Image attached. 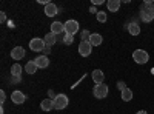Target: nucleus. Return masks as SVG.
Wrapping results in <instances>:
<instances>
[{
  "instance_id": "18",
  "label": "nucleus",
  "mask_w": 154,
  "mask_h": 114,
  "mask_svg": "<svg viewBox=\"0 0 154 114\" xmlns=\"http://www.w3.org/2000/svg\"><path fill=\"white\" fill-rule=\"evenodd\" d=\"M128 32H130L131 35H139L140 34V26H139V25L137 23H130V25H128Z\"/></svg>"
},
{
  "instance_id": "10",
  "label": "nucleus",
  "mask_w": 154,
  "mask_h": 114,
  "mask_svg": "<svg viewBox=\"0 0 154 114\" xmlns=\"http://www.w3.org/2000/svg\"><path fill=\"white\" fill-rule=\"evenodd\" d=\"M34 63L37 65V68L45 69V68H48V65H49V59H48L46 56H38L37 59H34Z\"/></svg>"
},
{
  "instance_id": "2",
  "label": "nucleus",
  "mask_w": 154,
  "mask_h": 114,
  "mask_svg": "<svg viewBox=\"0 0 154 114\" xmlns=\"http://www.w3.org/2000/svg\"><path fill=\"white\" fill-rule=\"evenodd\" d=\"M133 60L139 65H145L149 60V54L145 51V49H134L133 51Z\"/></svg>"
},
{
  "instance_id": "33",
  "label": "nucleus",
  "mask_w": 154,
  "mask_h": 114,
  "mask_svg": "<svg viewBox=\"0 0 154 114\" xmlns=\"http://www.w3.org/2000/svg\"><path fill=\"white\" fill-rule=\"evenodd\" d=\"M136 114H148V112H146V111H145V109H142V111H137V112H136Z\"/></svg>"
},
{
  "instance_id": "28",
  "label": "nucleus",
  "mask_w": 154,
  "mask_h": 114,
  "mask_svg": "<svg viewBox=\"0 0 154 114\" xmlns=\"http://www.w3.org/2000/svg\"><path fill=\"white\" fill-rule=\"evenodd\" d=\"M5 100H6V94H5V91H0V102H5Z\"/></svg>"
},
{
  "instance_id": "17",
  "label": "nucleus",
  "mask_w": 154,
  "mask_h": 114,
  "mask_svg": "<svg viewBox=\"0 0 154 114\" xmlns=\"http://www.w3.org/2000/svg\"><path fill=\"white\" fill-rule=\"evenodd\" d=\"M102 40H103V39H102V35L100 34H97V32H93L91 34V37H89V43H91L93 46H99L100 43H102Z\"/></svg>"
},
{
  "instance_id": "7",
  "label": "nucleus",
  "mask_w": 154,
  "mask_h": 114,
  "mask_svg": "<svg viewBox=\"0 0 154 114\" xmlns=\"http://www.w3.org/2000/svg\"><path fill=\"white\" fill-rule=\"evenodd\" d=\"M91 51H93V45L91 43H89V42H80V45H79V54L82 57H88L89 54H91Z\"/></svg>"
},
{
  "instance_id": "15",
  "label": "nucleus",
  "mask_w": 154,
  "mask_h": 114,
  "mask_svg": "<svg viewBox=\"0 0 154 114\" xmlns=\"http://www.w3.org/2000/svg\"><path fill=\"white\" fill-rule=\"evenodd\" d=\"M40 108H42V111H51L54 108V100L53 99H43L42 102H40Z\"/></svg>"
},
{
  "instance_id": "31",
  "label": "nucleus",
  "mask_w": 154,
  "mask_h": 114,
  "mask_svg": "<svg viewBox=\"0 0 154 114\" xmlns=\"http://www.w3.org/2000/svg\"><path fill=\"white\" fill-rule=\"evenodd\" d=\"M103 3V0H93V5H102Z\"/></svg>"
},
{
  "instance_id": "19",
  "label": "nucleus",
  "mask_w": 154,
  "mask_h": 114,
  "mask_svg": "<svg viewBox=\"0 0 154 114\" xmlns=\"http://www.w3.org/2000/svg\"><path fill=\"white\" fill-rule=\"evenodd\" d=\"M38 68H37V65L34 63V60H31V62H28L26 65H25V71H26L28 74H35V71H37Z\"/></svg>"
},
{
  "instance_id": "27",
  "label": "nucleus",
  "mask_w": 154,
  "mask_h": 114,
  "mask_svg": "<svg viewBox=\"0 0 154 114\" xmlns=\"http://www.w3.org/2000/svg\"><path fill=\"white\" fill-rule=\"evenodd\" d=\"M48 54H51V46H45V49H43V56H46L48 57Z\"/></svg>"
},
{
  "instance_id": "14",
  "label": "nucleus",
  "mask_w": 154,
  "mask_h": 114,
  "mask_svg": "<svg viewBox=\"0 0 154 114\" xmlns=\"http://www.w3.org/2000/svg\"><path fill=\"white\" fill-rule=\"evenodd\" d=\"M106 8H108L109 12H117L120 9V0H108Z\"/></svg>"
},
{
  "instance_id": "21",
  "label": "nucleus",
  "mask_w": 154,
  "mask_h": 114,
  "mask_svg": "<svg viewBox=\"0 0 154 114\" xmlns=\"http://www.w3.org/2000/svg\"><path fill=\"white\" fill-rule=\"evenodd\" d=\"M11 75H22V66L19 63H14L11 66Z\"/></svg>"
},
{
  "instance_id": "11",
  "label": "nucleus",
  "mask_w": 154,
  "mask_h": 114,
  "mask_svg": "<svg viewBox=\"0 0 154 114\" xmlns=\"http://www.w3.org/2000/svg\"><path fill=\"white\" fill-rule=\"evenodd\" d=\"M51 32H54L56 35H60L62 32H65V23L53 22V23H51Z\"/></svg>"
},
{
  "instance_id": "16",
  "label": "nucleus",
  "mask_w": 154,
  "mask_h": 114,
  "mask_svg": "<svg viewBox=\"0 0 154 114\" xmlns=\"http://www.w3.org/2000/svg\"><path fill=\"white\" fill-rule=\"evenodd\" d=\"M57 6L54 5V3H49V5H46L45 6V14L48 16V17H54L56 14H57Z\"/></svg>"
},
{
  "instance_id": "12",
  "label": "nucleus",
  "mask_w": 154,
  "mask_h": 114,
  "mask_svg": "<svg viewBox=\"0 0 154 114\" xmlns=\"http://www.w3.org/2000/svg\"><path fill=\"white\" fill-rule=\"evenodd\" d=\"M91 77H93L94 83L99 85V83H103V80H105V74H103V71H102V69H94L93 74H91Z\"/></svg>"
},
{
  "instance_id": "8",
  "label": "nucleus",
  "mask_w": 154,
  "mask_h": 114,
  "mask_svg": "<svg viewBox=\"0 0 154 114\" xmlns=\"http://www.w3.org/2000/svg\"><path fill=\"white\" fill-rule=\"evenodd\" d=\"M11 100L16 105H22V103H25V100H26V96H25L22 91H14L11 94Z\"/></svg>"
},
{
  "instance_id": "4",
  "label": "nucleus",
  "mask_w": 154,
  "mask_h": 114,
  "mask_svg": "<svg viewBox=\"0 0 154 114\" xmlns=\"http://www.w3.org/2000/svg\"><path fill=\"white\" fill-rule=\"evenodd\" d=\"M68 103H69V100L66 94H57V97L54 99V109H65Z\"/></svg>"
},
{
  "instance_id": "1",
  "label": "nucleus",
  "mask_w": 154,
  "mask_h": 114,
  "mask_svg": "<svg viewBox=\"0 0 154 114\" xmlns=\"http://www.w3.org/2000/svg\"><path fill=\"white\" fill-rule=\"evenodd\" d=\"M140 19L145 23L154 20V2H145L140 6Z\"/></svg>"
},
{
  "instance_id": "26",
  "label": "nucleus",
  "mask_w": 154,
  "mask_h": 114,
  "mask_svg": "<svg viewBox=\"0 0 154 114\" xmlns=\"http://www.w3.org/2000/svg\"><path fill=\"white\" fill-rule=\"evenodd\" d=\"M56 97H57V94H56L53 90H49V91H48V99H53V100H54Z\"/></svg>"
},
{
  "instance_id": "29",
  "label": "nucleus",
  "mask_w": 154,
  "mask_h": 114,
  "mask_svg": "<svg viewBox=\"0 0 154 114\" xmlns=\"http://www.w3.org/2000/svg\"><path fill=\"white\" fill-rule=\"evenodd\" d=\"M0 22H2V23L6 22V14H5V12H0Z\"/></svg>"
},
{
  "instance_id": "20",
  "label": "nucleus",
  "mask_w": 154,
  "mask_h": 114,
  "mask_svg": "<svg viewBox=\"0 0 154 114\" xmlns=\"http://www.w3.org/2000/svg\"><path fill=\"white\" fill-rule=\"evenodd\" d=\"M131 99H133V90L126 88V90L122 91V100H123V102H130Z\"/></svg>"
},
{
  "instance_id": "25",
  "label": "nucleus",
  "mask_w": 154,
  "mask_h": 114,
  "mask_svg": "<svg viewBox=\"0 0 154 114\" xmlns=\"http://www.w3.org/2000/svg\"><path fill=\"white\" fill-rule=\"evenodd\" d=\"M22 80L20 75H11V83H19Z\"/></svg>"
},
{
  "instance_id": "9",
  "label": "nucleus",
  "mask_w": 154,
  "mask_h": 114,
  "mask_svg": "<svg viewBox=\"0 0 154 114\" xmlns=\"http://www.w3.org/2000/svg\"><path fill=\"white\" fill-rule=\"evenodd\" d=\"M11 57L14 59V60H22V59L25 57V49H23V46L12 48V49H11Z\"/></svg>"
},
{
  "instance_id": "23",
  "label": "nucleus",
  "mask_w": 154,
  "mask_h": 114,
  "mask_svg": "<svg viewBox=\"0 0 154 114\" xmlns=\"http://www.w3.org/2000/svg\"><path fill=\"white\" fill-rule=\"evenodd\" d=\"M72 42H74V35L65 34V37H63V43H65V45H71Z\"/></svg>"
},
{
  "instance_id": "30",
  "label": "nucleus",
  "mask_w": 154,
  "mask_h": 114,
  "mask_svg": "<svg viewBox=\"0 0 154 114\" xmlns=\"http://www.w3.org/2000/svg\"><path fill=\"white\" fill-rule=\"evenodd\" d=\"M89 12H91V14H96V16H97V12H99V11H97V9H96V6L93 5L91 8H89Z\"/></svg>"
},
{
  "instance_id": "6",
  "label": "nucleus",
  "mask_w": 154,
  "mask_h": 114,
  "mask_svg": "<svg viewBox=\"0 0 154 114\" xmlns=\"http://www.w3.org/2000/svg\"><path fill=\"white\" fill-rule=\"evenodd\" d=\"M45 46H46V43H45V40L43 39H32L31 42H29V48H31V51H35V53H43V49H45Z\"/></svg>"
},
{
  "instance_id": "5",
  "label": "nucleus",
  "mask_w": 154,
  "mask_h": 114,
  "mask_svg": "<svg viewBox=\"0 0 154 114\" xmlns=\"http://www.w3.org/2000/svg\"><path fill=\"white\" fill-rule=\"evenodd\" d=\"M75 32H79V22L69 19L68 22H65V34L74 35Z\"/></svg>"
},
{
  "instance_id": "24",
  "label": "nucleus",
  "mask_w": 154,
  "mask_h": 114,
  "mask_svg": "<svg viewBox=\"0 0 154 114\" xmlns=\"http://www.w3.org/2000/svg\"><path fill=\"white\" fill-rule=\"evenodd\" d=\"M117 90H119L120 93H122L123 90H126V83H125L123 80H119V82H117Z\"/></svg>"
},
{
  "instance_id": "32",
  "label": "nucleus",
  "mask_w": 154,
  "mask_h": 114,
  "mask_svg": "<svg viewBox=\"0 0 154 114\" xmlns=\"http://www.w3.org/2000/svg\"><path fill=\"white\" fill-rule=\"evenodd\" d=\"M38 3H42V5H45V6H46V5H49L51 2H48V0H38Z\"/></svg>"
},
{
  "instance_id": "3",
  "label": "nucleus",
  "mask_w": 154,
  "mask_h": 114,
  "mask_svg": "<svg viewBox=\"0 0 154 114\" xmlns=\"http://www.w3.org/2000/svg\"><path fill=\"white\" fill-rule=\"evenodd\" d=\"M109 90H108V85L106 83H99L93 88V94L96 99H105L108 96Z\"/></svg>"
},
{
  "instance_id": "13",
  "label": "nucleus",
  "mask_w": 154,
  "mask_h": 114,
  "mask_svg": "<svg viewBox=\"0 0 154 114\" xmlns=\"http://www.w3.org/2000/svg\"><path fill=\"white\" fill-rule=\"evenodd\" d=\"M43 40H45V43H46L48 46H53L54 43L59 42V35H56L54 32H51V31H49V32L45 35V39H43Z\"/></svg>"
},
{
  "instance_id": "22",
  "label": "nucleus",
  "mask_w": 154,
  "mask_h": 114,
  "mask_svg": "<svg viewBox=\"0 0 154 114\" xmlns=\"http://www.w3.org/2000/svg\"><path fill=\"white\" fill-rule=\"evenodd\" d=\"M96 19H97L100 23H105V22H106V12H105V11H99L97 16H96Z\"/></svg>"
}]
</instances>
